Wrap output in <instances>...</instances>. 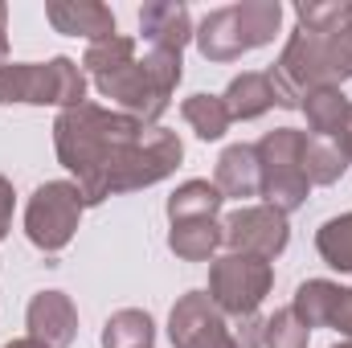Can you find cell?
<instances>
[{"label": "cell", "mask_w": 352, "mask_h": 348, "mask_svg": "<svg viewBox=\"0 0 352 348\" xmlns=\"http://www.w3.org/2000/svg\"><path fill=\"white\" fill-rule=\"evenodd\" d=\"M299 25L274 62L278 83L291 90L299 102L311 90H340L352 78V0L340 4H299Z\"/></svg>", "instance_id": "1"}, {"label": "cell", "mask_w": 352, "mask_h": 348, "mask_svg": "<svg viewBox=\"0 0 352 348\" xmlns=\"http://www.w3.org/2000/svg\"><path fill=\"white\" fill-rule=\"evenodd\" d=\"M144 135V123L123 115V111H102L94 102L66 107L54 123V148L58 160L78 176V193L87 205L90 188L98 184V176L107 173L135 140Z\"/></svg>", "instance_id": "2"}, {"label": "cell", "mask_w": 352, "mask_h": 348, "mask_svg": "<svg viewBox=\"0 0 352 348\" xmlns=\"http://www.w3.org/2000/svg\"><path fill=\"white\" fill-rule=\"evenodd\" d=\"M94 83L111 102L123 107V115H131L140 123H152L168 111V98L180 83V54L148 50L144 62H127L123 70H115L107 78H94Z\"/></svg>", "instance_id": "3"}, {"label": "cell", "mask_w": 352, "mask_h": 348, "mask_svg": "<svg viewBox=\"0 0 352 348\" xmlns=\"http://www.w3.org/2000/svg\"><path fill=\"white\" fill-rule=\"evenodd\" d=\"M278 21H283L278 0H246V4H230V8L209 12L192 37L209 62H234V58L266 45L278 33Z\"/></svg>", "instance_id": "4"}, {"label": "cell", "mask_w": 352, "mask_h": 348, "mask_svg": "<svg viewBox=\"0 0 352 348\" xmlns=\"http://www.w3.org/2000/svg\"><path fill=\"white\" fill-rule=\"evenodd\" d=\"M180 156H184V148H180V140H176V131H164V127H148L107 173L98 176V184L90 188L87 205H98V201H107L111 193H131V188H144V184H156V180H164V176L173 173L176 164H180Z\"/></svg>", "instance_id": "5"}, {"label": "cell", "mask_w": 352, "mask_h": 348, "mask_svg": "<svg viewBox=\"0 0 352 348\" xmlns=\"http://www.w3.org/2000/svg\"><path fill=\"white\" fill-rule=\"evenodd\" d=\"M0 102H54V107H78L87 102V78L78 62L54 58V62H4L0 66Z\"/></svg>", "instance_id": "6"}, {"label": "cell", "mask_w": 352, "mask_h": 348, "mask_svg": "<svg viewBox=\"0 0 352 348\" xmlns=\"http://www.w3.org/2000/svg\"><path fill=\"white\" fill-rule=\"evenodd\" d=\"M303 144H307V131H295V127L266 131L258 140L263 197L266 205L278 209V213H291V209H299L307 201L311 180L303 176Z\"/></svg>", "instance_id": "7"}, {"label": "cell", "mask_w": 352, "mask_h": 348, "mask_svg": "<svg viewBox=\"0 0 352 348\" xmlns=\"http://www.w3.org/2000/svg\"><path fill=\"white\" fill-rule=\"evenodd\" d=\"M78 217H82V193L78 184L70 180H50L41 184L33 197H29V209H25V234L37 250L45 254H58L62 246H70L74 230H78Z\"/></svg>", "instance_id": "8"}, {"label": "cell", "mask_w": 352, "mask_h": 348, "mask_svg": "<svg viewBox=\"0 0 352 348\" xmlns=\"http://www.w3.org/2000/svg\"><path fill=\"white\" fill-rule=\"evenodd\" d=\"M274 283V266L254 254H226L209 266V299L226 312V316H254L258 303L266 299Z\"/></svg>", "instance_id": "9"}, {"label": "cell", "mask_w": 352, "mask_h": 348, "mask_svg": "<svg viewBox=\"0 0 352 348\" xmlns=\"http://www.w3.org/2000/svg\"><path fill=\"white\" fill-rule=\"evenodd\" d=\"M226 234V246L234 254H254V259H274L287 250L291 242V230H287V213L270 209V205H242L226 217L221 226Z\"/></svg>", "instance_id": "10"}, {"label": "cell", "mask_w": 352, "mask_h": 348, "mask_svg": "<svg viewBox=\"0 0 352 348\" xmlns=\"http://www.w3.org/2000/svg\"><path fill=\"white\" fill-rule=\"evenodd\" d=\"M168 332L176 348H234V328L226 324V312L205 291H188L176 303Z\"/></svg>", "instance_id": "11"}, {"label": "cell", "mask_w": 352, "mask_h": 348, "mask_svg": "<svg viewBox=\"0 0 352 348\" xmlns=\"http://www.w3.org/2000/svg\"><path fill=\"white\" fill-rule=\"evenodd\" d=\"M291 312L299 316V324L311 328H340L344 336H352V287H336L328 279H311L295 291Z\"/></svg>", "instance_id": "12"}, {"label": "cell", "mask_w": 352, "mask_h": 348, "mask_svg": "<svg viewBox=\"0 0 352 348\" xmlns=\"http://www.w3.org/2000/svg\"><path fill=\"white\" fill-rule=\"evenodd\" d=\"M29 336L41 340L45 348H70L78 336V312L70 295L62 291H41L29 303Z\"/></svg>", "instance_id": "13"}, {"label": "cell", "mask_w": 352, "mask_h": 348, "mask_svg": "<svg viewBox=\"0 0 352 348\" xmlns=\"http://www.w3.org/2000/svg\"><path fill=\"white\" fill-rule=\"evenodd\" d=\"M45 17H50V25L58 33L90 37V45L115 37V17L98 0H54V4H45Z\"/></svg>", "instance_id": "14"}, {"label": "cell", "mask_w": 352, "mask_h": 348, "mask_svg": "<svg viewBox=\"0 0 352 348\" xmlns=\"http://www.w3.org/2000/svg\"><path fill=\"white\" fill-rule=\"evenodd\" d=\"M140 33L152 50H168L180 54L192 37V21H188V8L176 4V0H152L140 8Z\"/></svg>", "instance_id": "15"}, {"label": "cell", "mask_w": 352, "mask_h": 348, "mask_svg": "<svg viewBox=\"0 0 352 348\" xmlns=\"http://www.w3.org/2000/svg\"><path fill=\"white\" fill-rule=\"evenodd\" d=\"M213 184L221 188V197H238V201L258 197V193H263L258 148H250V144H234V148H226L221 160H217V180H213Z\"/></svg>", "instance_id": "16"}, {"label": "cell", "mask_w": 352, "mask_h": 348, "mask_svg": "<svg viewBox=\"0 0 352 348\" xmlns=\"http://www.w3.org/2000/svg\"><path fill=\"white\" fill-rule=\"evenodd\" d=\"M299 107L307 111V123L320 140H336L352 115V102L344 98V90H311V94H303Z\"/></svg>", "instance_id": "17"}, {"label": "cell", "mask_w": 352, "mask_h": 348, "mask_svg": "<svg viewBox=\"0 0 352 348\" xmlns=\"http://www.w3.org/2000/svg\"><path fill=\"white\" fill-rule=\"evenodd\" d=\"M226 242L221 226L213 217H197V221H173V234H168V246H173L176 259H188V262H201L209 259L217 246Z\"/></svg>", "instance_id": "18"}, {"label": "cell", "mask_w": 352, "mask_h": 348, "mask_svg": "<svg viewBox=\"0 0 352 348\" xmlns=\"http://www.w3.org/2000/svg\"><path fill=\"white\" fill-rule=\"evenodd\" d=\"M221 102H226L230 119H258L263 111L274 107V87L266 74H238L230 90L221 94Z\"/></svg>", "instance_id": "19"}, {"label": "cell", "mask_w": 352, "mask_h": 348, "mask_svg": "<svg viewBox=\"0 0 352 348\" xmlns=\"http://www.w3.org/2000/svg\"><path fill=\"white\" fill-rule=\"evenodd\" d=\"M221 188L209 180H188L168 197V217L173 221H197V217H217L221 209Z\"/></svg>", "instance_id": "20"}, {"label": "cell", "mask_w": 352, "mask_h": 348, "mask_svg": "<svg viewBox=\"0 0 352 348\" xmlns=\"http://www.w3.org/2000/svg\"><path fill=\"white\" fill-rule=\"evenodd\" d=\"M349 168V156L340 152L336 140H320V135H307L303 144V176L311 184H336Z\"/></svg>", "instance_id": "21"}, {"label": "cell", "mask_w": 352, "mask_h": 348, "mask_svg": "<svg viewBox=\"0 0 352 348\" xmlns=\"http://www.w3.org/2000/svg\"><path fill=\"white\" fill-rule=\"evenodd\" d=\"M152 316L148 312H135V307H123L107 320L102 328V348H152Z\"/></svg>", "instance_id": "22"}, {"label": "cell", "mask_w": 352, "mask_h": 348, "mask_svg": "<svg viewBox=\"0 0 352 348\" xmlns=\"http://www.w3.org/2000/svg\"><path fill=\"white\" fill-rule=\"evenodd\" d=\"M184 123L201 135V140H221L226 131H230V111H226V102H221V94H192V98H184Z\"/></svg>", "instance_id": "23"}, {"label": "cell", "mask_w": 352, "mask_h": 348, "mask_svg": "<svg viewBox=\"0 0 352 348\" xmlns=\"http://www.w3.org/2000/svg\"><path fill=\"white\" fill-rule=\"evenodd\" d=\"M316 250L324 254L328 266H336V270H352V213L332 217V221L320 226V234H316Z\"/></svg>", "instance_id": "24"}, {"label": "cell", "mask_w": 352, "mask_h": 348, "mask_svg": "<svg viewBox=\"0 0 352 348\" xmlns=\"http://www.w3.org/2000/svg\"><path fill=\"white\" fill-rule=\"evenodd\" d=\"M127 62H135V41L123 37V33H115V37H107V41H94L87 50V58H82V66H87L94 78H107V74L123 70Z\"/></svg>", "instance_id": "25"}, {"label": "cell", "mask_w": 352, "mask_h": 348, "mask_svg": "<svg viewBox=\"0 0 352 348\" xmlns=\"http://www.w3.org/2000/svg\"><path fill=\"white\" fill-rule=\"evenodd\" d=\"M263 345L266 348H307V328L299 324V316L291 307H283L270 320H263Z\"/></svg>", "instance_id": "26"}, {"label": "cell", "mask_w": 352, "mask_h": 348, "mask_svg": "<svg viewBox=\"0 0 352 348\" xmlns=\"http://www.w3.org/2000/svg\"><path fill=\"white\" fill-rule=\"evenodd\" d=\"M230 328H234V348H263V320L258 316H238Z\"/></svg>", "instance_id": "27"}, {"label": "cell", "mask_w": 352, "mask_h": 348, "mask_svg": "<svg viewBox=\"0 0 352 348\" xmlns=\"http://www.w3.org/2000/svg\"><path fill=\"white\" fill-rule=\"evenodd\" d=\"M8 226H12V184L0 176V238L8 234Z\"/></svg>", "instance_id": "28"}, {"label": "cell", "mask_w": 352, "mask_h": 348, "mask_svg": "<svg viewBox=\"0 0 352 348\" xmlns=\"http://www.w3.org/2000/svg\"><path fill=\"white\" fill-rule=\"evenodd\" d=\"M336 144H340V152L352 160V115H349V123H344V131L336 135Z\"/></svg>", "instance_id": "29"}, {"label": "cell", "mask_w": 352, "mask_h": 348, "mask_svg": "<svg viewBox=\"0 0 352 348\" xmlns=\"http://www.w3.org/2000/svg\"><path fill=\"white\" fill-rule=\"evenodd\" d=\"M4 50H8V8L0 4V58H4Z\"/></svg>", "instance_id": "30"}, {"label": "cell", "mask_w": 352, "mask_h": 348, "mask_svg": "<svg viewBox=\"0 0 352 348\" xmlns=\"http://www.w3.org/2000/svg\"><path fill=\"white\" fill-rule=\"evenodd\" d=\"M4 348H45V345L33 340V336H25V340H12V345H4Z\"/></svg>", "instance_id": "31"}, {"label": "cell", "mask_w": 352, "mask_h": 348, "mask_svg": "<svg viewBox=\"0 0 352 348\" xmlns=\"http://www.w3.org/2000/svg\"><path fill=\"white\" fill-rule=\"evenodd\" d=\"M332 348H352V340H344V345H332Z\"/></svg>", "instance_id": "32"}]
</instances>
